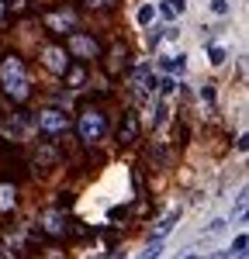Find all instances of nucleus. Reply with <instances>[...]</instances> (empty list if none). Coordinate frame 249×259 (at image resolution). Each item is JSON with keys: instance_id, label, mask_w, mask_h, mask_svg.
I'll use <instances>...</instances> for the list:
<instances>
[{"instance_id": "obj_1", "label": "nucleus", "mask_w": 249, "mask_h": 259, "mask_svg": "<svg viewBox=\"0 0 249 259\" xmlns=\"http://www.w3.org/2000/svg\"><path fill=\"white\" fill-rule=\"evenodd\" d=\"M0 87H4V94L11 100H28L31 94V80H28V69H24V62L18 56H7V59L0 62Z\"/></svg>"}, {"instance_id": "obj_2", "label": "nucleus", "mask_w": 249, "mask_h": 259, "mask_svg": "<svg viewBox=\"0 0 249 259\" xmlns=\"http://www.w3.org/2000/svg\"><path fill=\"white\" fill-rule=\"evenodd\" d=\"M76 132H80V142H87V145H94V142L104 139V132H107V118H104L101 111H83L80 114V124H76Z\"/></svg>"}, {"instance_id": "obj_3", "label": "nucleus", "mask_w": 249, "mask_h": 259, "mask_svg": "<svg viewBox=\"0 0 249 259\" xmlns=\"http://www.w3.org/2000/svg\"><path fill=\"white\" fill-rule=\"evenodd\" d=\"M35 124H38V132L45 135V139H56L59 132H66V128H69V114H66V111H59V107H49V111H42V114H38V121H35Z\"/></svg>"}, {"instance_id": "obj_4", "label": "nucleus", "mask_w": 249, "mask_h": 259, "mask_svg": "<svg viewBox=\"0 0 249 259\" xmlns=\"http://www.w3.org/2000/svg\"><path fill=\"white\" fill-rule=\"evenodd\" d=\"M66 49H69V56H76V59H94V56L101 52L97 38H94V35H87V31H69Z\"/></svg>"}, {"instance_id": "obj_5", "label": "nucleus", "mask_w": 249, "mask_h": 259, "mask_svg": "<svg viewBox=\"0 0 249 259\" xmlns=\"http://www.w3.org/2000/svg\"><path fill=\"white\" fill-rule=\"evenodd\" d=\"M45 28H49L52 35L73 31V28H76V14H73L69 7H62V11H52V14H45Z\"/></svg>"}, {"instance_id": "obj_6", "label": "nucleus", "mask_w": 249, "mask_h": 259, "mask_svg": "<svg viewBox=\"0 0 249 259\" xmlns=\"http://www.w3.org/2000/svg\"><path fill=\"white\" fill-rule=\"evenodd\" d=\"M132 87H135V94H139V97H156V76H152L149 62H142V66L135 69V76H132Z\"/></svg>"}, {"instance_id": "obj_7", "label": "nucleus", "mask_w": 249, "mask_h": 259, "mask_svg": "<svg viewBox=\"0 0 249 259\" xmlns=\"http://www.w3.org/2000/svg\"><path fill=\"white\" fill-rule=\"evenodd\" d=\"M42 62H45V69H49V73H56V76H62V73L69 69L66 49H56V45H49V49L42 52Z\"/></svg>"}, {"instance_id": "obj_8", "label": "nucleus", "mask_w": 249, "mask_h": 259, "mask_svg": "<svg viewBox=\"0 0 249 259\" xmlns=\"http://www.w3.org/2000/svg\"><path fill=\"white\" fill-rule=\"evenodd\" d=\"M135 139H139V114L128 111V114H121V124H118V142L128 145V142H135Z\"/></svg>"}, {"instance_id": "obj_9", "label": "nucleus", "mask_w": 249, "mask_h": 259, "mask_svg": "<svg viewBox=\"0 0 249 259\" xmlns=\"http://www.w3.org/2000/svg\"><path fill=\"white\" fill-rule=\"evenodd\" d=\"M38 225H42V232H49V235H62L66 232V214L62 211H45L38 218Z\"/></svg>"}, {"instance_id": "obj_10", "label": "nucleus", "mask_w": 249, "mask_h": 259, "mask_svg": "<svg viewBox=\"0 0 249 259\" xmlns=\"http://www.w3.org/2000/svg\"><path fill=\"white\" fill-rule=\"evenodd\" d=\"M177 221H180V207H177V211H170V214H166V218L159 221L156 228H152V239H156V242H163L166 235H170V232L177 228Z\"/></svg>"}, {"instance_id": "obj_11", "label": "nucleus", "mask_w": 249, "mask_h": 259, "mask_svg": "<svg viewBox=\"0 0 249 259\" xmlns=\"http://www.w3.org/2000/svg\"><path fill=\"white\" fill-rule=\"evenodd\" d=\"M14 207H18V187L0 183V211H14Z\"/></svg>"}, {"instance_id": "obj_12", "label": "nucleus", "mask_w": 249, "mask_h": 259, "mask_svg": "<svg viewBox=\"0 0 249 259\" xmlns=\"http://www.w3.org/2000/svg\"><path fill=\"white\" fill-rule=\"evenodd\" d=\"M163 69H166V73H173V76H184V69H187V56H184V52H177V56L163 59Z\"/></svg>"}, {"instance_id": "obj_13", "label": "nucleus", "mask_w": 249, "mask_h": 259, "mask_svg": "<svg viewBox=\"0 0 249 259\" xmlns=\"http://www.w3.org/2000/svg\"><path fill=\"white\" fill-rule=\"evenodd\" d=\"M159 11H163V18H180V14L187 11V0H163Z\"/></svg>"}, {"instance_id": "obj_14", "label": "nucleus", "mask_w": 249, "mask_h": 259, "mask_svg": "<svg viewBox=\"0 0 249 259\" xmlns=\"http://www.w3.org/2000/svg\"><path fill=\"white\" fill-rule=\"evenodd\" d=\"M152 21H156V7H152V4H142V7H139V24L149 28Z\"/></svg>"}, {"instance_id": "obj_15", "label": "nucleus", "mask_w": 249, "mask_h": 259, "mask_svg": "<svg viewBox=\"0 0 249 259\" xmlns=\"http://www.w3.org/2000/svg\"><path fill=\"white\" fill-rule=\"evenodd\" d=\"M246 245H249L246 232H239V235H235V242H232V249H228V252H235V256H239V259H246Z\"/></svg>"}, {"instance_id": "obj_16", "label": "nucleus", "mask_w": 249, "mask_h": 259, "mask_svg": "<svg viewBox=\"0 0 249 259\" xmlns=\"http://www.w3.org/2000/svg\"><path fill=\"white\" fill-rule=\"evenodd\" d=\"M62 76H66V83H69V87H80V83H83V76H87V73H83L80 66H76V69H66Z\"/></svg>"}, {"instance_id": "obj_17", "label": "nucleus", "mask_w": 249, "mask_h": 259, "mask_svg": "<svg viewBox=\"0 0 249 259\" xmlns=\"http://www.w3.org/2000/svg\"><path fill=\"white\" fill-rule=\"evenodd\" d=\"M228 11H232V4H228V0H211V14H215V18H225Z\"/></svg>"}, {"instance_id": "obj_18", "label": "nucleus", "mask_w": 249, "mask_h": 259, "mask_svg": "<svg viewBox=\"0 0 249 259\" xmlns=\"http://www.w3.org/2000/svg\"><path fill=\"white\" fill-rule=\"evenodd\" d=\"M225 59H228L225 49H222V45H211V66H222Z\"/></svg>"}, {"instance_id": "obj_19", "label": "nucleus", "mask_w": 249, "mask_h": 259, "mask_svg": "<svg viewBox=\"0 0 249 259\" xmlns=\"http://www.w3.org/2000/svg\"><path fill=\"white\" fill-rule=\"evenodd\" d=\"M149 49H159V41H163V28H149Z\"/></svg>"}, {"instance_id": "obj_20", "label": "nucleus", "mask_w": 249, "mask_h": 259, "mask_svg": "<svg viewBox=\"0 0 249 259\" xmlns=\"http://www.w3.org/2000/svg\"><path fill=\"white\" fill-rule=\"evenodd\" d=\"M49 162H56V149H42V156L35 159V166H49Z\"/></svg>"}, {"instance_id": "obj_21", "label": "nucleus", "mask_w": 249, "mask_h": 259, "mask_svg": "<svg viewBox=\"0 0 249 259\" xmlns=\"http://www.w3.org/2000/svg\"><path fill=\"white\" fill-rule=\"evenodd\" d=\"M222 232H225V221L222 218H215L211 225H208V235H222Z\"/></svg>"}, {"instance_id": "obj_22", "label": "nucleus", "mask_w": 249, "mask_h": 259, "mask_svg": "<svg viewBox=\"0 0 249 259\" xmlns=\"http://www.w3.org/2000/svg\"><path fill=\"white\" fill-rule=\"evenodd\" d=\"M173 87H177L173 80H163V83H159V97H170V94H173Z\"/></svg>"}, {"instance_id": "obj_23", "label": "nucleus", "mask_w": 249, "mask_h": 259, "mask_svg": "<svg viewBox=\"0 0 249 259\" xmlns=\"http://www.w3.org/2000/svg\"><path fill=\"white\" fill-rule=\"evenodd\" d=\"M111 4H114V0H87V7H97V11H101V7H111Z\"/></svg>"}, {"instance_id": "obj_24", "label": "nucleus", "mask_w": 249, "mask_h": 259, "mask_svg": "<svg viewBox=\"0 0 249 259\" xmlns=\"http://www.w3.org/2000/svg\"><path fill=\"white\" fill-rule=\"evenodd\" d=\"M201 100H208V104H211V100H215V90H211V87H201Z\"/></svg>"}, {"instance_id": "obj_25", "label": "nucleus", "mask_w": 249, "mask_h": 259, "mask_svg": "<svg viewBox=\"0 0 249 259\" xmlns=\"http://www.w3.org/2000/svg\"><path fill=\"white\" fill-rule=\"evenodd\" d=\"M228 256H232V252H215L211 259H228Z\"/></svg>"}, {"instance_id": "obj_26", "label": "nucleus", "mask_w": 249, "mask_h": 259, "mask_svg": "<svg viewBox=\"0 0 249 259\" xmlns=\"http://www.w3.org/2000/svg\"><path fill=\"white\" fill-rule=\"evenodd\" d=\"M184 259H204V256H197V252H190V256H184Z\"/></svg>"}, {"instance_id": "obj_27", "label": "nucleus", "mask_w": 249, "mask_h": 259, "mask_svg": "<svg viewBox=\"0 0 249 259\" xmlns=\"http://www.w3.org/2000/svg\"><path fill=\"white\" fill-rule=\"evenodd\" d=\"M0 18H4V0H0Z\"/></svg>"}, {"instance_id": "obj_28", "label": "nucleus", "mask_w": 249, "mask_h": 259, "mask_svg": "<svg viewBox=\"0 0 249 259\" xmlns=\"http://www.w3.org/2000/svg\"><path fill=\"white\" fill-rule=\"evenodd\" d=\"M142 259H156V256H149V252H145V256H142Z\"/></svg>"}, {"instance_id": "obj_29", "label": "nucleus", "mask_w": 249, "mask_h": 259, "mask_svg": "<svg viewBox=\"0 0 249 259\" xmlns=\"http://www.w3.org/2000/svg\"><path fill=\"white\" fill-rule=\"evenodd\" d=\"M121 259H124V256H121Z\"/></svg>"}]
</instances>
